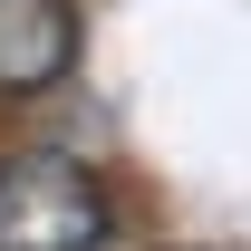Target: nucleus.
<instances>
[{
	"label": "nucleus",
	"mask_w": 251,
	"mask_h": 251,
	"mask_svg": "<svg viewBox=\"0 0 251 251\" xmlns=\"http://www.w3.org/2000/svg\"><path fill=\"white\" fill-rule=\"evenodd\" d=\"M77 68V10L68 0H0V97H39Z\"/></svg>",
	"instance_id": "2"
},
{
	"label": "nucleus",
	"mask_w": 251,
	"mask_h": 251,
	"mask_svg": "<svg viewBox=\"0 0 251 251\" xmlns=\"http://www.w3.org/2000/svg\"><path fill=\"white\" fill-rule=\"evenodd\" d=\"M116 203L77 155L29 145V155H0V251H106Z\"/></svg>",
	"instance_id": "1"
}]
</instances>
